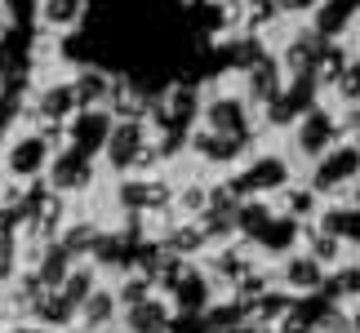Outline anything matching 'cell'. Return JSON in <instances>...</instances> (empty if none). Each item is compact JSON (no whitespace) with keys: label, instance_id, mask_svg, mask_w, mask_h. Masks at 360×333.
Listing matches in <instances>:
<instances>
[{"label":"cell","instance_id":"obj_1","mask_svg":"<svg viewBox=\"0 0 360 333\" xmlns=\"http://www.w3.org/2000/svg\"><path fill=\"white\" fill-rule=\"evenodd\" d=\"M356 174H360V143H347L338 160H334V156L325 160V178H321V183H325V187H329V183L342 187V183H352Z\"/></svg>","mask_w":360,"mask_h":333},{"label":"cell","instance_id":"obj_2","mask_svg":"<svg viewBox=\"0 0 360 333\" xmlns=\"http://www.w3.org/2000/svg\"><path fill=\"white\" fill-rule=\"evenodd\" d=\"M289 285L316 289V285H321V267H316V262H289Z\"/></svg>","mask_w":360,"mask_h":333},{"label":"cell","instance_id":"obj_3","mask_svg":"<svg viewBox=\"0 0 360 333\" xmlns=\"http://www.w3.org/2000/svg\"><path fill=\"white\" fill-rule=\"evenodd\" d=\"M352 329L360 333V298H356V311H352Z\"/></svg>","mask_w":360,"mask_h":333}]
</instances>
